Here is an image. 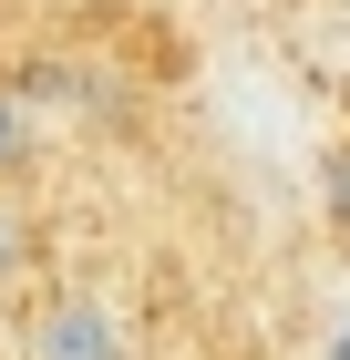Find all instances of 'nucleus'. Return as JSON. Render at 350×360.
Masks as SVG:
<instances>
[{"label": "nucleus", "instance_id": "nucleus-2", "mask_svg": "<svg viewBox=\"0 0 350 360\" xmlns=\"http://www.w3.org/2000/svg\"><path fill=\"white\" fill-rule=\"evenodd\" d=\"M31 237H42V226H31V206H21L11 186H0V288H11V278L31 268Z\"/></svg>", "mask_w": 350, "mask_h": 360}, {"label": "nucleus", "instance_id": "nucleus-3", "mask_svg": "<svg viewBox=\"0 0 350 360\" xmlns=\"http://www.w3.org/2000/svg\"><path fill=\"white\" fill-rule=\"evenodd\" d=\"M31 144H42L31 103H21V93H0V175H21V165H31Z\"/></svg>", "mask_w": 350, "mask_h": 360}, {"label": "nucleus", "instance_id": "nucleus-1", "mask_svg": "<svg viewBox=\"0 0 350 360\" xmlns=\"http://www.w3.org/2000/svg\"><path fill=\"white\" fill-rule=\"evenodd\" d=\"M31 360H135V350H124V319H113V299H62V309H42Z\"/></svg>", "mask_w": 350, "mask_h": 360}]
</instances>
